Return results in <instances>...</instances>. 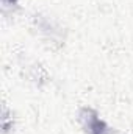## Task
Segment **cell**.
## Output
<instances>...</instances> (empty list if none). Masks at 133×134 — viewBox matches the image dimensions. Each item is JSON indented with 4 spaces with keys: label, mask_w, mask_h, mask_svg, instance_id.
I'll use <instances>...</instances> for the list:
<instances>
[{
    "label": "cell",
    "mask_w": 133,
    "mask_h": 134,
    "mask_svg": "<svg viewBox=\"0 0 133 134\" xmlns=\"http://www.w3.org/2000/svg\"><path fill=\"white\" fill-rule=\"evenodd\" d=\"M78 120H80V125H81L89 134H94L96 128L102 123V120L97 117V114H96L93 109H89V108H85V109L80 111Z\"/></svg>",
    "instance_id": "1"
},
{
    "label": "cell",
    "mask_w": 133,
    "mask_h": 134,
    "mask_svg": "<svg viewBox=\"0 0 133 134\" xmlns=\"http://www.w3.org/2000/svg\"><path fill=\"white\" fill-rule=\"evenodd\" d=\"M5 2H8V3H14V5H16V2H17V0H5Z\"/></svg>",
    "instance_id": "2"
}]
</instances>
